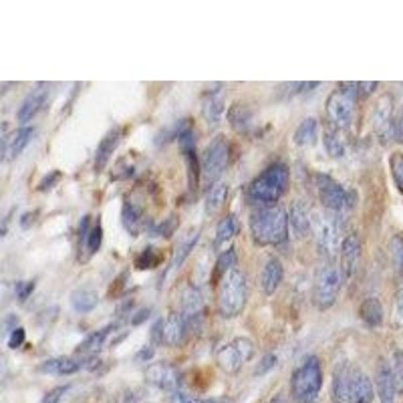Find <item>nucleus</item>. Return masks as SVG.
<instances>
[{
  "label": "nucleus",
  "instance_id": "nucleus-37",
  "mask_svg": "<svg viewBox=\"0 0 403 403\" xmlns=\"http://www.w3.org/2000/svg\"><path fill=\"white\" fill-rule=\"evenodd\" d=\"M389 254H391V260L395 264V268L399 271V274L403 276V236L402 234H395L391 242H389Z\"/></svg>",
  "mask_w": 403,
  "mask_h": 403
},
{
  "label": "nucleus",
  "instance_id": "nucleus-53",
  "mask_svg": "<svg viewBox=\"0 0 403 403\" xmlns=\"http://www.w3.org/2000/svg\"><path fill=\"white\" fill-rule=\"evenodd\" d=\"M55 177H59V172H53V174H50V176H47V179H45V182H43V184H41V186H39V188H41V190H45V188H47V186H50V184H53V182H55Z\"/></svg>",
  "mask_w": 403,
  "mask_h": 403
},
{
  "label": "nucleus",
  "instance_id": "nucleus-34",
  "mask_svg": "<svg viewBox=\"0 0 403 403\" xmlns=\"http://www.w3.org/2000/svg\"><path fill=\"white\" fill-rule=\"evenodd\" d=\"M250 117H252V111L246 103H234L230 109H228V121L234 129H246L248 123H250Z\"/></svg>",
  "mask_w": 403,
  "mask_h": 403
},
{
  "label": "nucleus",
  "instance_id": "nucleus-35",
  "mask_svg": "<svg viewBox=\"0 0 403 403\" xmlns=\"http://www.w3.org/2000/svg\"><path fill=\"white\" fill-rule=\"evenodd\" d=\"M389 367H391V375L395 381V389L397 393H403V351L402 349H393L391 359H389Z\"/></svg>",
  "mask_w": 403,
  "mask_h": 403
},
{
  "label": "nucleus",
  "instance_id": "nucleus-15",
  "mask_svg": "<svg viewBox=\"0 0 403 403\" xmlns=\"http://www.w3.org/2000/svg\"><path fill=\"white\" fill-rule=\"evenodd\" d=\"M48 91H50V85H48V83H36V85L32 87L31 91L27 93V97H25V101L20 103L18 111H16L18 123L31 121L32 117L41 111V107H43L45 101H47Z\"/></svg>",
  "mask_w": 403,
  "mask_h": 403
},
{
  "label": "nucleus",
  "instance_id": "nucleus-25",
  "mask_svg": "<svg viewBox=\"0 0 403 403\" xmlns=\"http://www.w3.org/2000/svg\"><path fill=\"white\" fill-rule=\"evenodd\" d=\"M115 327L117 325H107V327H103V329H99L95 333H91L89 337L85 339L81 345H77V349H75V353L77 355H89V357H93L97 355L101 349H103V345L107 343V339L111 335L113 331H115Z\"/></svg>",
  "mask_w": 403,
  "mask_h": 403
},
{
  "label": "nucleus",
  "instance_id": "nucleus-14",
  "mask_svg": "<svg viewBox=\"0 0 403 403\" xmlns=\"http://www.w3.org/2000/svg\"><path fill=\"white\" fill-rule=\"evenodd\" d=\"M313 208L310 202L305 198H296L289 210V228L296 238H305L306 234L313 230Z\"/></svg>",
  "mask_w": 403,
  "mask_h": 403
},
{
  "label": "nucleus",
  "instance_id": "nucleus-30",
  "mask_svg": "<svg viewBox=\"0 0 403 403\" xmlns=\"http://www.w3.org/2000/svg\"><path fill=\"white\" fill-rule=\"evenodd\" d=\"M97 303H99V296H97L95 290L89 289V287H79L71 294V305L77 313H91Z\"/></svg>",
  "mask_w": 403,
  "mask_h": 403
},
{
  "label": "nucleus",
  "instance_id": "nucleus-4",
  "mask_svg": "<svg viewBox=\"0 0 403 403\" xmlns=\"http://www.w3.org/2000/svg\"><path fill=\"white\" fill-rule=\"evenodd\" d=\"M322 387V369L321 361L310 355L305 361L296 367L292 373V381H290V393L292 399L296 403H313Z\"/></svg>",
  "mask_w": 403,
  "mask_h": 403
},
{
  "label": "nucleus",
  "instance_id": "nucleus-13",
  "mask_svg": "<svg viewBox=\"0 0 403 403\" xmlns=\"http://www.w3.org/2000/svg\"><path fill=\"white\" fill-rule=\"evenodd\" d=\"M182 315L186 317V322L190 327V331H198L202 327L204 319V299L198 287L186 285L184 294H182Z\"/></svg>",
  "mask_w": 403,
  "mask_h": 403
},
{
  "label": "nucleus",
  "instance_id": "nucleus-11",
  "mask_svg": "<svg viewBox=\"0 0 403 403\" xmlns=\"http://www.w3.org/2000/svg\"><path fill=\"white\" fill-rule=\"evenodd\" d=\"M145 381L174 393V391H179V387H182V373L172 363L158 361V363H151L145 369Z\"/></svg>",
  "mask_w": 403,
  "mask_h": 403
},
{
  "label": "nucleus",
  "instance_id": "nucleus-38",
  "mask_svg": "<svg viewBox=\"0 0 403 403\" xmlns=\"http://www.w3.org/2000/svg\"><path fill=\"white\" fill-rule=\"evenodd\" d=\"M139 220H142V210L137 208V206H133L131 202H125L123 204V224H125V228L131 230V232H135Z\"/></svg>",
  "mask_w": 403,
  "mask_h": 403
},
{
  "label": "nucleus",
  "instance_id": "nucleus-18",
  "mask_svg": "<svg viewBox=\"0 0 403 403\" xmlns=\"http://www.w3.org/2000/svg\"><path fill=\"white\" fill-rule=\"evenodd\" d=\"M190 333V327L186 322V317L182 310H170L168 317H163V343L177 347L182 345Z\"/></svg>",
  "mask_w": 403,
  "mask_h": 403
},
{
  "label": "nucleus",
  "instance_id": "nucleus-47",
  "mask_svg": "<svg viewBox=\"0 0 403 403\" xmlns=\"http://www.w3.org/2000/svg\"><path fill=\"white\" fill-rule=\"evenodd\" d=\"M151 343L153 345H161L163 343V319H156L151 325Z\"/></svg>",
  "mask_w": 403,
  "mask_h": 403
},
{
  "label": "nucleus",
  "instance_id": "nucleus-10",
  "mask_svg": "<svg viewBox=\"0 0 403 403\" xmlns=\"http://www.w3.org/2000/svg\"><path fill=\"white\" fill-rule=\"evenodd\" d=\"M254 355V345L252 341L246 337L232 339L230 343H226L224 347L216 355V361L220 365V369L226 373H236L242 369Z\"/></svg>",
  "mask_w": 403,
  "mask_h": 403
},
{
  "label": "nucleus",
  "instance_id": "nucleus-39",
  "mask_svg": "<svg viewBox=\"0 0 403 403\" xmlns=\"http://www.w3.org/2000/svg\"><path fill=\"white\" fill-rule=\"evenodd\" d=\"M101 240H103V230H101V226L97 222L95 226H91V230H89V234H87V240L83 244V246H87V254H89V257L95 254L97 250H99Z\"/></svg>",
  "mask_w": 403,
  "mask_h": 403
},
{
  "label": "nucleus",
  "instance_id": "nucleus-17",
  "mask_svg": "<svg viewBox=\"0 0 403 403\" xmlns=\"http://www.w3.org/2000/svg\"><path fill=\"white\" fill-rule=\"evenodd\" d=\"M359 258H361V240L355 232H349L347 236H343L341 242V274L345 278H351L357 271V264H359Z\"/></svg>",
  "mask_w": 403,
  "mask_h": 403
},
{
  "label": "nucleus",
  "instance_id": "nucleus-22",
  "mask_svg": "<svg viewBox=\"0 0 403 403\" xmlns=\"http://www.w3.org/2000/svg\"><path fill=\"white\" fill-rule=\"evenodd\" d=\"M282 278H285L282 262H280L278 258L271 257L266 262H264V266H262V274H260V285H262V290H264L266 294H273L274 290L280 287Z\"/></svg>",
  "mask_w": 403,
  "mask_h": 403
},
{
  "label": "nucleus",
  "instance_id": "nucleus-19",
  "mask_svg": "<svg viewBox=\"0 0 403 403\" xmlns=\"http://www.w3.org/2000/svg\"><path fill=\"white\" fill-rule=\"evenodd\" d=\"M349 397L351 403H371L375 397V387L371 379L361 369L351 367V379H349Z\"/></svg>",
  "mask_w": 403,
  "mask_h": 403
},
{
  "label": "nucleus",
  "instance_id": "nucleus-12",
  "mask_svg": "<svg viewBox=\"0 0 403 403\" xmlns=\"http://www.w3.org/2000/svg\"><path fill=\"white\" fill-rule=\"evenodd\" d=\"M393 121H395L393 99H391V95H381L373 107V128L383 144L393 137Z\"/></svg>",
  "mask_w": 403,
  "mask_h": 403
},
{
  "label": "nucleus",
  "instance_id": "nucleus-9",
  "mask_svg": "<svg viewBox=\"0 0 403 403\" xmlns=\"http://www.w3.org/2000/svg\"><path fill=\"white\" fill-rule=\"evenodd\" d=\"M313 236H315V244L319 248V252L329 258H335L341 246V226L335 214H315L313 218Z\"/></svg>",
  "mask_w": 403,
  "mask_h": 403
},
{
  "label": "nucleus",
  "instance_id": "nucleus-54",
  "mask_svg": "<svg viewBox=\"0 0 403 403\" xmlns=\"http://www.w3.org/2000/svg\"><path fill=\"white\" fill-rule=\"evenodd\" d=\"M271 403H285V397H282V395H276Z\"/></svg>",
  "mask_w": 403,
  "mask_h": 403
},
{
  "label": "nucleus",
  "instance_id": "nucleus-8",
  "mask_svg": "<svg viewBox=\"0 0 403 403\" xmlns=\"http://www.w3.org/2000/svg\"><path fill=\"white\" fill-rule=\"evenodd\" d=\"M228 160H230L228 139L224 135H216L204 149L202 160H200V176L204 177L208 188L214 186L216 182H220V176L224 174Z\"/></svg>",
  "mask_w": 403,
  "mask_h": 403
},
{
  "label": "nucleus",
  "instance_id": "nucleus-44",
  "mask_svg": "<svg viewBox=\"0 0 403 403\" xmlns=\"http://www.w3.org/2000/svg\"><path fill=\"white\" fill-rule=\"evenodd\" d=\"M172 403H228L224 399H196L192 395L184 393V391H174L172 397H170Z\"/></svg>",
  "mask_w": 403,
  "mask_h": 403
},
{
  "label": "nucleus",
  "instance_id": "nucleus-1",
  "mask_svg": "<svg viewBox=\"0 0 403 403\" xmlns=\"http://www.w3.org/2000/svg\"><path fill=\"white\" fill-rule=\"evenodd\" d=\"M289 212L280 206L258 208L250 216V232L257 244H282L289 238Z\"/></svg>",
  "mask_w": 403,
  "mask_h": 403
},
{
  "label": "nucleus",
  "instance_id": "nucleus-26",
  "mask_svg": "<svg viewBox=\"0 0 403 403\" xmlns=\"http://www.w3.org/2000/svg\"><path fill=\"white\" fill-rule=\"evenodd\" d=\"M349 379H351V367L347 363H341L333 375V397L337 399V403H351Z\"/></svg>",
  "mask_w": 403,
  "mask_h": 403
},
{
  "label": "nucleus",
  "instance_id": "nucleus-33",
  "mask_svg": "<svg viewBox=\"0 0 403 403\" xmlns=\"http://www.w3.org/2000/svg\"><path fill=\"white\" fill-rule=\"evenodd\" d=\"M228 196V186L224 182H216L214 186H210L208 193H206V214H214L222 208Z\"/></svg>",
  "mask_w": 403,
  "mask_h": 403
},
{
  "label": "nucleus",
  "instance_id": "nucleus-50",
  "mask_svg": "<svg viewBox=\"0 0 403 403\" xmlns=\"http://www.w3.org/2000/svg\"><path fill=\"white\" fill-rule=\"evenodd\" d=\"M32 287H34L32 282H18V285H16V289H18V292H16L18 299H27V296L31 294Z\"/></svg>",
  "mask_w": 403,
  "mask_h": 403
},
{
  "label": "nucleus",
  "instance_id": "nucleus-41",
  "mask_svg": "<svg viewBox=\"0 0 403 403\" xmlns=\"http://www.w3.org/2000/svg\"><path fill=\"white\" fill-rule=\"evenodd\" d=\"M319 83H285V85H280L278 87V93H282L285 91V97H294L299 95V93H306V91H310V89H315Z\"/></svg>",
  "mask_w": 403,
  "mask_h": 403
},
{
  "label": "nucleus",
  "instance_id": "nucleus-36",
  "mask_svg": "<svg viewBox=\"0 0 403 403\" xmlns=\"http://www.w3.org/2000/svg\"><path fill=\"white\" fill-rule=\"evenodd\" d=\"M391 325L395 329H403V285L397 289L393 303H391V317H389Z\"/></svg>",
  "mask_w": 403,
  "mask_h": 403
},
{
  "label": "nucleus",
  "instance_id": "nucleus-32",
  "mask_svg": "<svg viewBox=\"0 0 403 403\" xmlns=\"http://www.w3.org/2000/svg\"><path fill=\"white\" fill-rule=\"evenodd\" d=\"M200 240V230H188L179 240H177L176 252H174V266H182L184 260L190 257L193 246Z\"/></svg>",
  "mask_w": 403,
  "mask_h": 403
},
{
  "label": "nucleus",
  "instance_id": "nucleus-46",
  "mask_svg": "<svg viewBox=\"0 0 403 403\" xmlns=\"http://www.w3.org/2000/svg\"><path fill=\"white\" fill-rule=\"evenodd\" d=\"M25 337H27V335H25V329H22V327H16L15 331L8 333V347H11V349L20 347V345L25 343Z\"/></svg>",
  "mask_w": 403,
  "mask_h": 403
},
{
  "label": "nucleus",
  "instance_id": "nucleus-21",
  "mask_svg": "<svg viewBox=\"0 0 403 403\" xmlns=\"http://www.w3.org/2000/svg\"><path fill=\"white\" fill-rule=\"evenodd\" d=\"M34 135H36V128L34 125H22L20 129H16L13 139L2 145V158H4V161H13L15 158H18L25 151V147L31 144Z\"/></svg>",
  "mask_w": 403,
  "mask_h": 403
},
{
  "label": "nucleus",
  "instance_id": "nucleus-5",
  "mask_svg": "<svg viewBox=\"0 0 403 403\" xmlns=\"http://www.w3.org/2000/svg\"><path fill=\"white\" fill-rule=\"evenodd\" d=\"M341 280H343V274L337 264H333L331 260L321 264L313 280V305L319 310H327L335 305L341 290Z\"/></svg>",
  "mask_w": 403,
  "mask_h": 403
},
{
  "label": "nucleus",
  "instance_id": "nucleus-40",
  "mask_svg": "<svg viewBox=\"0 0 403 403\" xmlns=\"http://www.w3.org/2000/svg\"><path fill=\"white\" fill-rule=\"evenodd\" d=\"M389 168H391V176L395 179L397 188L403 192V151H395L389 160Z\"/></svg>",
  "mask_w": 403,
  "mask_h": 403
},
{
  "label": "nucleus",
  "instance_id": "nucleus-6",
  "mask_svg": "<svg viewBox=\"0 0 403 403\" xmlns=\"http://www.w3.org/2000/svg\"><path fill=\"white\" fill-rule=\"evenodd\" d=\"M355 97H357V83H341L337 89L327 99V117L329 123L341 131L347 129L353 121Z\"/></svg>",
  "mask_w": 403,
  "mask_h": 403
},
{
  "label": "nucleus",
  "instance_id": "nucleus-23",
  "mask_svg": "<svg viewBox=\"0 0 403 403\" xmlns=\"http://www.w3.org/2000/svg\"><path fill=\"white\" fill-rule=\"evenodd\" d=\"M119 139H121V129L119 128L109 129V131L103 135V139L97 145L95 163H93V168H95L97 172H101V170L107 165V161L111 160L113 151H115V147L119 144Z\"/></svg>",
  "mask_w": 403,
  "mask_h": 403
},
{
  "label": "nucleus",
  "instance_id": "nucleus-48",
  "mask_svg": "<svg viewBox=\"0 0 403 403\" xmlns=\"http://www.w3.org/2000/svg\"><path fill=\"white\" fill-rule=\"evenodd\" d=\"M393 137L397 142H403V107L395 113V121H393Z\"/></svg>",
  "mask_w": 403,
  "mask_h": 403
},
{
  "label": "nucleus",
  "instance_id": "nucleus-45",
  "mask_svg": "<svg viewBox=\"0 0 403 403\" xmlns=\"http://www.w3.org/2000/svg\"><path fill=\"white\" fill-rule=\"evenodd\" d=\"M71 387L73 385H59L55 387V389H50L47 395L43 397V403H61V399L71 391Z\"/></svg>",
  "mask_w": 403,
  "mask_h": 403
},
{
  "label": "nucleus",
  "instance_id": "nucleus-43",
  "mask_svg": "<svg viewBox=\"0 0 403 403\" xmlns=\"http://www.w3.org/2000/svg\"><path fill=\"white\" fill-rule=\"evenodd\" d=\"M278 363V357L276 353H266L260 357V361H258L257 371H254V375H266L268 371L274 369V365Z\"/></svg>",
  "mask_w": 403,
  "mask_h": 403
},
{
  "label": "nucleus",
  "instance_id": "nucleus-7",
  "mask_svg": "<svg viewBox=\"0 0 403 403\" xmlns=\"http://www.w3.org/2000/svg\"><path fill=\"white\" fill-rule=\"evenodd\" d=\"M315 186L321 198L322 206L329 210L331 214H345L353 208L357 202V196L351 190L343 188L339 182H335L327 174H317L315 176Z\"/></svg>",
  "mask_w": 403,
  "mask_h": 403
},
{
  "label": "nucleus",
  "instance_id": "nucleus-2",
  "mask_svg": "<svg viewBox=\"0 0 403 403\" xmlns=\"http://www.w3.org/2000/svg\"><path fill=\"white\" fill-rule=\"evenodd\" d=\"M248 296V282L246 274L240 268H230L228 273L220 276L218 285V310L222 317H236L240 315L242 308L246 305Z\"/></svg>",
  "mask_w": 403,
  "mask_h": 403
},
{
  "label": "nucleus",
  "instance_id": "nucleus-29",
  "mask_svg": "<svg viewBox=\"0 0 403 403\" xmlns=\"http://www.w3.org/2000/svg\"><path fill=\"white\" fill-rule=\"evenodd\" d=\"M322 142H325V149L331 158H341L345 153V139L341 135V129L327 123V128L322 129Z\"/></svg>",
  "mask_w": 403,
  "mask_h": 403
},
{
  "label": "nucleus",
  "instance_id": "nucleus-20",
  "mask_svg": "<svg viewBox=\"0 0 403 403\" xmlns=\"http://www.w3.org/2000/svg\"><path fill=\"white\" fill-rule=\"evenodd\" d=\"M375 391L379 395L381 403H395V381H393V375H391V367L385 359L379 361L377 365V375H375Z\"/></svg>",
  "mask_w": 403,
  "mask_h": 403
},
{
  "label": "nucleus",
  "instance_id": "nucleus-51",
  "mask_svg": "<svg viewBox=\"0 0 403 403\" xmlns=\"http://www.w3.org/2000/svg\"><path fill=\"white\" fill-rule=\"evenodd\" d=\"M151 357H153V347H151V345H147V347H144V349H139L137 355H135V359H137V361H149Z\"/></svg>",
  "mask_w": 403,
  "mask_h": 403
},
{
  "label": "nucleus",
  "instance_id": "nucleus-3",
  "mask_svg": "<svg viewBox=\"0 0 403 403\" xmlns=\"http://www.w3.org/2000/svg\"><path fill=\"white\" fill-rule=\"evenodd\" d=\"M289 188V168L285 163H273L258 174L248 186L250 200L260 204H274Z\"/></svg>",
  "mask_w": 403,
  "mask_h": 403
},
{
  "label": "nucleus",
  "instance_id": "nucleus-24",
  "mask_svg": "<svg viewBox=\"0 0 403 403\" xmlns=\"http://www.w3.org/2000/svg\"><path fill=\"white\" fill-rule=\"evenodd\" d=\"M202 113H204V119L208 121L210 125H218L224 117V97L220 87L216 91H210V95L204 97V103H202Z\"/></svg>",
  "mask_w": 403,
  "mask_h": 403
},
{
  "label": "nucleus",
  "instance_id": "nucleus-52",
  "mask_svg": "<svg viewBox=\"0 0 403 403\" xmlns=\"http://www.w3.org/2000/svg\"><path fill=\"white\" fill-rule=\"evenodd\" d=\"M149 313H151L149 308H142V310H139V313H137V315H135V317L131 319V322H133V325H142V321L149 317Z\"/></svg>",
  "mask_w": 403,
  "mask_h": 403
},
{
  "label": "nucleus",
  "instance_id": "nucleus-27",
  "mask_svg": "<svg viewBox=\"0 0 403 403\" xmlns=\"http://www.w3.org/2000/svg\"><path fill=\"white\" fill-rule=\"evenodd\" d=\"M317 137H319V123L315 117H306L299 123V128L294 129V144L299 147H308V145L317 144Z\"/></svg>",
  "mask_w": 403,
  "mask_h": 403
},
{
  "label": "nucleus",
  "instance_id": "nucleus-49",
  "mask_svg": "<svg viewBox=\"0 0 403 403\" xmlns=\"http://www.w3.org/2000/svg\"><path fill=\"white\" fill-rule=\"evenodd\" d=\"M377 89V83L373 81H367V83H357V97H367L371 95L373 91Z\"/></svg>",
  "mask_w": 403,
  "mask_h": 403
},
{
  "label": "nucleus",
  "instance_id": "nucleus-31",
  "mask_svg": "<svg viewBox=\"0 0 403 403\" xmlns=\"http://www.w3.org/2000/svg\"><path fill=\"white\" fill-rule=\"evenodd\" d=\"M238 234V220L234 214H226L224 218L218 222L216 226V238H214V244L216 248H222L226 242H230L234 236Z\"/></svg>",
  "mask_w": 403,
  "mask_h": 403
},
{
  "label": "nucleus",
  "instance_id": "nucleus-16",
  "mask_svg": "<svg viewBox=\"0 0 403 403\" xmlns=\"http://www.w3.org/2000/svg\"><path fill=\"white\" fill-rule=\"evenodd\" d=\"M89 365H91V361L85 357H53V359L43 361L36 369L43 375H73Z\"/></svg>",
  "mask_w": 403,
  "mask_h": 403
},
{
  "label": "nucleus",
  "instance_id": "nucleus-42",
  "mask_svg": "<svg viewBox=\"0 0 403 403\" xmlns=\"http://www.w3.org/2000/svg\"><path fill=\"white\" fill-rule=\"evenodd\" d=\"M234 262H236V250L234 248H228L226 252L220 254L218 258V264H216V274L218 276H222L226 274L230 268H234Z\"/></svg>",
  "mask_w": 403,
  "mask_h": 403
},
{
  "label": "nucleus",
  "instance_id": "nucleus-28",
  "mask_svg": "<svg viewBox=\"0 0 403 403\" xmlns=\"http://www.w3.org/2000/svg\"><path fill=\"white\" fill-rule=\"evenodd\" d=\"M359 315H361V319H363V322H365L367 327H381L383 319H385L383 305H381L379 299H375V296L365 299V301L361 303Z\"/></svg>",
  "mask_w": 403,
  "mask_h": 403
}]
</instances>
